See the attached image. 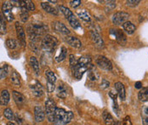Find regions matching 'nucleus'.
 I'll return each instance as SVG.
<instances>
[{"mask_svg":"<svg viewBox=\"0 0 148 125\" xmlns=\"http://www.w3.org/2000/svg\"><path fill=\"white\" fill-rule=\"evenodd\" d=\"M73 118V113L72 111H66L62 108L56 107L55 113V119L53 123L55 124V125H66L69 124Z\"/></svg>","mask_w":148,"mask_h":125,"instance_id":"1","label":"nucleus"},{"mask_svg":"<svg viewBox=\"0 0 148 125\" xmlns=\"http://www.w3.org/2000/svg\"><path fill=\"white\" fill-rule=\"evenodd\" d=\"M28 34H33L38 37H41L49 31L48 26L44 23H31L27 27Z\"/></svg>","mask_w":148,"mask_h":125,"instance_id":"2","label":"nucleus"},{"mask_svg":"<svg viewBox=\"0 0 148 125\" xmlns=\"http://www.w3.org/2000/svg\"><path fill=\"white\" fill-rule=\"evenodd\" d=\"M57 44H58V40L55 37L49 34L45 35L41 41L42 48L48 52H52L57 46Z\"/></svg>","mask_w":148,"mask_h":125,"instance_id":"3","label":"nucleus"},{"mask_svg":"<svg viewBox=\"0 0 148 125\" xmlns=\"http://www.w3.org/2000/svg\"><path fill=\"white\" fill-rule=\"evenodd\" d=\"M45 109H46L45 112H46L48 120L49 122H54L55 113H56V102L50 98L47 99L45 101Z\"/></svg>","mask_w":148,"mask_h":125,"instance_id":"4","label":"nucleus"},{"mask_svg":"<svg viewBox=\"0 0 148 125\" xmlns=\"http://www.w3.org/2000/svg\"><path fill=\"white\" fill-rule=\"evenodd\" d=\"M12 8H13V4L10 1L3 2L2 6V13L8 21H12L15 19L14 14L12 13Z\"/></svg>","mask_w":148,"mask_h":125,"instance_id":"5","label":"nucleus"},{"mask_svg":"<svg viewBox=\"0 0 148 125\" xmlns=\"http://www.w3.org/2000/svg\"><path fill=\"white\" fill-rule=\"evenodd\" d=\"M96 64L98 65L99 67L106 71H111L112 69V64L111 61L103 55H99L96 58Z\"/></svg>","mask_w":148,"mask_h":125,"instance_id":"6","label":"nucleus"},{"mask_svg":"<svg viewBox=\"0 0 148 125\" xmlns=\"http://www.w3.org/2000/svg\"><path fill=\"white\" fill-rule=\"evenodd\" d=\"M130 17V15L126 12H117L112 16V22L115 25H122L128 21V19Z\"/></svg>","mask_w":148,"mask_h":125,"instance_id":"7","label":"nucleus"},{"mask_svg":"<svg viewBox=\"0 0 148 125\" xmlns=\"http://www.w3.org/2000/svg\"><path fill=\"white\" fill-rule=\"evenodd\" d=\"M90 37H91V39H92L94 44L95 45V47H97L98 48H103L104 41L98 31H95V30H91L90 31Z\"/></svg>","mask_w":148,"mask_h":125,"instance_id":"8","label":"nucleus"},{"mask_svg":"<svg viewBox=\"0 0 148 125\" xmlns=\"http://www.w3.org/2000/svg\"><path fill=\"white\" fill-rule=\"evenodd\" d=\"M52 27L56 31L64 34V35H69L70 34V31L69 29L60 21H54L52 23Z\"/></svg>","mask_w":148,"mask_h":125,"instance_id":"9","label":"nucleus"},{"mask_svg":"<svg viewBox=\"0 0 148 125\" xmlns=\"http://www.w3.org/2000/svg\"><path fill=\"white\" fill-rule=\"evenodd\" d=\"M15 29H16V34L17 37L20 40V43H21V44L23 46L26 45V34H25V31L22 27L21 25H20V23L17 21L15 22Z\"/></svg>","mask_w":148,"mask_h":125,"instance_id":"10","label":"nucleus"},{"mask_svg":"<svg viewBox=\"0 0 148 125\" xmlns=\"http://www.w3.org/2000/svg\"><path fill=\"white\" fill-rule=\"evenodd\" d=\"M93 65H91L90 66H81L78 64L77 65V66L73 69V76L77 79H80L83 77V75L85 73V72H87V70L89 71V69Z\"/></svg>","mask_w":148,"mask_h":125,"instance_id":"11","label":"nucleus"},{"mask_svg":"<svg viewBox=\"0 0 148 125\" xmlns=\"http://www.w3.org/2000/svg\"><path fill=\"white\" fill-rule=\"evenodd\" d=\"M112 31V30H111ZM114 31H111V32H113L114 36L116 37V39L118 41L120 45H125L126 43H127V38L125 36V34L123 33V31H122L119 29H117V30H113Z\"/></svg>","mask_w":148,"mask_h":125,"instance_id":"12","label":"nucleus"},{"mask_svg":"<svg viewBox=\"0 0 148 125\" xmlns=\"http://www.w3.org/2000/svg\"><path fill=\"white\" fill-rule=\"evenodd\" d=\"M45 113L44 110L40 107H35L34 108V118L37 123L43 122L45 120Z\"/></svg>","mask_w":148,"mask_h":125,"instance_id":"13","label":"nucleus"},{"mask_svg":"<svg viewBox=\"0 0 148 125\" xmlns=\"http://www.w3.org/2000/svg\"><path fill=\"white\" fill-rule=\"evenodd\" d=\"M66 41L68 44H70L72 47L76 48H80L82 47V43L81 41L76 38V37H72V36H66Z\"/></svg>","mask_w":148,"mask_h":125,"instance_id":"14","label":"nucleus"},{"mask_svg":"<svg viewBox=\"0 0 148 125\" xmlns=\"http://www.w3.org/2000/svg\"><path fill=\"white\" fill-rule=\"evenodd\" d=\"M31 89H32V94H34L35 96H38V97H40L44 94V89H43V87L41 85L40 83L38 82H35V83L33 85H31Z\"/></svg>","mask_w":148,"mask_h":125,"instance_id":"15","label":"nucleus"},{"mask_svg":"<svg viewBox=\"0 0 148 125\" xmlns=\"http://www.w3.org/2000/svg\"><path fill=\"white\" fill-rule=\"evenodd\" d=\"M114 87L118 92V94L119 95L120 99L122 100H125V97H126V93H125V88H124V85L120 83V82H117L115 84H114Z\"/></svg>","mask_w":148,"mask_h":125,"instance_id":"16","label":"nucleus"},{"mask_svg":"<svg viewBox=\"0 0 148 125\" xmlns=\"http://www.w3.org/2000/svg\"><path fill=\"white\" fill-rule=\"evenodd\" d=\"M56 94L59 98L65 99L67 96V89L63 83H60L56 89Z\"/></svg>","mask_w":148,"mask_h":125,"instance_id":"17","label":"nucleus"},{"mask_svg":"<svg viewBox=\"0 0 148 125\" xmlns=\"http://www.w3.org/2000/svg\"><path fill=\"white\" fill-rule=\"evenodd\" d=\"M29 62L31 66L32 67L33 71L35 72L36 75H39V72H40V68H39V63L38 61L37 58L34 56H31L29 59Z\"/></svg>","mask_w":148,"mask_h":125,"instance_id":"18","label":"nucleus"},{"mask_svg":"<svg viewBox=\"0 0 148 125\" xmlns=\"http://www.w3.org/2000/svg\"><path fill=\"white\" fill-rule=\"evenodd\" d=\"M102 117H103L104 122L106 125H116V122L114 121L112 116L107 111H104L103 114H102Z\"/></svg>","mask_w":148,"mask_h":125,"instance_id":"19","label":"nucleus"},{"mask_svg":"<svg viewBox=\"0 0 148 125\" xmlns=\"http://www.w3.org/2000/svg\"><path fill=\"white\" fill-rule=\"evenodd\" d=\"M13 98L15 100V103L18 107H21L25 102V97L21 94L20 92L13 91Z\"/></svg>","mask_w":148,"mask_h":125,"instance_id":"20","label":"nucleus"},{"mask_svg":"<svg viewBox=\"0 0 148 125\" xmlns=\"http://www.w3.org/2000/svg\"><path fill=\"white\" fill-rule=\"evenodd\" d=\"M41 6H42V8L44 9V10H45L47 13H49V14L55 15V16H57V15H58L57 10H56L54 7H52L51 5H49V3H45V2H42V3H41Z\"/></svg>","mask_w":148,"mask_h":125,"instance_id":"21","label":"nucleus"},{"mask_svg":"<svg viewBox=\"0 0 148 125\" xmlns=\"http://www.w3.org/2000/svg\"><path fill=\"white\" fill-rule=\"evenodd\" d=\"M10 93L8 92L7 89H3L1 92V96H0V104L1 105H7L10 101Z\"/></svg>","mask_w":148,"mask_h":125,"instance_id":"22","label":"nucleus"},{"mask_svg":"<svg viewBox=\"0 0 148 125\" xmlns=\"http://www.w3.org/2000/svg\"><path fill=\"white\" fill-rule=\"evenodd\" d=\"M21 76H20V74L17 72H12V73H11V75H10V81H11V83L15 85V86H20L21 85Z\"/></svg>","mask_w":148,"mask_h":125,"instance_id":"23","label":"nucleus"},{"mask_svg":"<svg viewBox=\"0 0 148 125\" xmlns=\"http://www.w3.org/2000/svg\"><path fill=\"white\" fill-rule=\"evenodd\" d=\"M138 98L141 102L148 101V87L142 88L138 93Z\"/></svg>","mask_w":148,"mask_h":125,"instance_id":"24","label":"nucleus"},{"mask_svg":"<svg viewBox=\"0 0 148 125\" xmlns=\"http://www.w3.org/2000/svg\"><path fill=\"white\" fill-rule=\"evenodd\" d=\"M123 27L124 31H126L127 33H129V34H133L134 32L135 31V30H136L135 26L130 21H126L125 23H123Z\"/></svg>","mask_w":148,"mask_h":125,"instance_id":"25","label":"nucleus"},{"mask_svg":"<svg viewBox=\"0 0 148 125\" xmlns=\"http://www.w3.org/2000/svg\"><path fill=\"white\" fill-rule=\"evenodd\" d=\"M77 64L81 66H90L91 64V58L89 56H82L77 60Z\"/></svg>","mask_w":148,"mask_h":125,"instance_id":"26","label":"nucleus"},{"mask_svg":"<svg viewBox=\"0 0 148 125\" xmlns=\"http://www.w3.org/2000/svg\"><path fill=\"white\" fill-rule=\"evenodd\" d=\"M66 55H67V49H66V48L62 46V47L60 48V52L59 55H57L56 57V61L57 62H60V61H64L65 58L66 57Z\"/></svg>","mask_w":148,"mask_h":125,"instance_id":"27","label":"nucleus"},{"mask_svg":"<svg viewBox=\"0 0 148 125\" xmlns=\"http://www.w3.org/2000/svg\"><path fill=\"white\" fill-rule=\"evenodd\" d=\"M45 76H46L47 81H48L49 83H54V84H55V83L56 82V74H55L52 71L47 70V71L45 72Z\"/></svg>","mask_w":148,"mask_h":125,"instance_id":"28","label":"nucleus"},{"mask_svg":"<svg viewBox=\"0 0 148 125\" xmlns=\"http://www.w3.org/2000/svg\"><path fill=\"white\" fill-rule=\"evenodd\" d=\"M67 20L69 21V23H70V25H71V27L73 28V29H77V28H79L80 27H81V25H80V23H79V21L77 20V19L73 16H72L71 17H69L68 19H67Z\"/></svg>","mask_w":148,"mask_h":125,"instance_id":"29","label":"nucleus"},{"mask_svg":"<svg viewBox=\"0 0 148 125\" xmlns=\"http://www.w3.org/2000/svg\"><path fill=\"white\" fill-rule=\"evenodd\" d=\"M77 14L78 17L80 19H82L83 20H84L86 22H89L90 21V16H89V14L85 10H83L81 11H77Z\"/></svg>","mask_w":148,"mask_h":125,"instance_id":"30","label":"nucleus"},{"mask_svg":"<svg viewBox=\"0 0 148 125\" xmlns=\"http://www.w3.org/2000/svg\"><path fill=\"white\" fill-rule=\"evenodd\" d=\"M6 22L5 18L3 15V13H0V34L3 35L6 33Z\"/></svg>","mask_w":148,"mask_h":125,"instance_id":"31","label":"nucleus"},{"mask_svg":"<svg viewBox=\"0 0 148 125\" xmlns=\"http://www.w3.org/2000/svg\"><path fill=\"white\" fill-rule=\"evenodd\" d=\"M59 8V10L62 12V14L65 16V17L66 18V20L69 18V17H71L72 16H73V13L68 9V8H66V7H65V6H63V5H60L58 7Z\"/></svg>","mask_w":148,"mask_h":125,"instance_id":"32","label":"nucleus"},{"mask_svg":"<svg viewBox=\"0 0 148 125\" xmlns=\"http://www.w3.org/2000/svg\"><path fill=\"white\" fill-rule=\"evenodd\" d=\"M142 117V123L143 125H148V107H144L141 112Z\"/></svg>","mask_w":148,"mask_h":125,"instance_id":"33","label":"nucleus"},{"mask_svg":"<svg viewBox=\"0 0 148 125\" xmlns=\"http://www.w3.org/2000/svg\"><path fill=\"white\" fill-rule=\"evenodd\" d=\"M89 78L90 80H92V81H95V80H96L97 78H98V73L96 72V71L94 69V66H92L89 69Z\"/></svg>","mask_w":148,"mask_h":125,"instance_id":"34","label":"nucleus"},{"mask_svg":"<svg viewBox=\"0 0 148 125\" xmlns=\"http://www.w3.org/2000/svg\"><path fill=\"white\" fill-rule=\"evenodd\" d=\"M3 115H4V117H5L7 119H9V120H13V119L15 118L14 112L12 111V110L10 109V108H6V109H4V111H3Z\"/></svg>","mask_w":148,"mask_h":125,"instance_id":"35","label":"nucleus"},{"mask_svg":"<svg viewBox=\"0 0 148 125\" xmlns=\"http://www.w3.org/2000/svg\"><path fill=\"white\" fill-rule=\"evenodd\" d=\"M17 42H16V40L15 39H13V38H10V39H8L7 41H6V45H7V47L10 48H11V49H14L15 48L17 47Z\"/></svg>","mask_w":148,"mask_h":125,"instance_id":"36","label":"nucleus"},{"mask_svg":"<svg viewBox=\"0 0 148 125\" xmlns=\"http://www.w3.org/2000/svg\"><path fill=\"white\" fill-rule=\"evenodd\" d=\"M8 73V65H4L3 66L0 67V79H3L7 76Z\"/></svg>","mask_w":148,"mask_h":125,"instance_id":"37","label":"nucleus"},{"mask_svg":"<svg viewBox=\"0 0 148 125\" xmlns=\"http://www.w3.org/2000/svg\"><path fill=\"white\" fill-rule=\"evenodd\" d=\"M116 7V2L115 1H108L106 3V11H111Z\"/></svg>","mask_w":148,"mask_h":125,"instance_id":"38","label":"nucleus"},{"mask_svg":"<svg viewBox=\"0 0 148 125\" xmlns=\"http://www.w3.org/2000/svg\"><path fill=\"white\" fill-rule=\"evenodd\" d=\"M69 61H70V66L72 68V70L74 69L77 65V60L76 59V57L73 55H70V58H69Z\"/></svg>","mask_w":148,"mask_h":125,"instance_id":"39","label":"nucleus"},{"mask_svg":"<svg viewBox=\"0 0 148 125\" xmlns=\"http://www.w3.org/2000/svg\"><path fill=\"white\" fill-rule=\"evenodd\" d=\"M140 3V0H130V1H127L126 2V5L127 6H130V7H135Z\"/></svg>","mask_w":148,"mask_h":125,"instance_id":"40","label":"nucleus"},{"mask_svg":"<svg viewBox=\"0 0 148 125\" xmlns=\"http://www.w3.org/2000/svg\"><path fill=\"white\" fill-rule=\"evenodd\" d=\"M27 3V10L30 11H34L35 10V4L33 3L32 1L28 0V1H26Z\"/></svg>","mask_w":148,"mask_h":125,"instance_id":"41","label":"nucleus"},{"mask_svg":"<svg viewBox=\"0 0 148 125\" xmlns=\"http://www.w3.org/2000/svg\"><path fill=\"white\" fill-rule=\"evenodd\" d=\"M109 85H110V83L106 79H102L101 83V89H106V88L109 87Z\"/></svg>","mask_w":148,"mask_h":125,"instance_id":"42","label":"nucleus"},{"mask_svg":"<svg viewBox=\"0 0 148 125\" xmlns=\"http://www.w3.org/2000/svg\"><path fill=\"white\" fill-rule=\"evenodd\" d=\"M81 4V1L80 0H75V1H71L70 2V5L73 8H77V6H79Z\"/></svg>","mask_w":148,"mask_h":125,"instance_id":"43","label":"nucleus"},{"mask_svg":"<svg viewBox=\"0 0 148 125\" xmlns=\"http://www.w3.org/2000/svg\"><path fill=\"white\" fill-rule=\"evenodd\" d=\"M47 89H48V91H49V92H52V91H54V89H55V84H54V83H51L47 82Z\"/></svg>","mask_w":148,"mask_h":125,"instance_id":"44","label":"nucleus"},{"mask_svg":"<svg viewBox=\"0 0 148 125\" xmlns=\"http://www.w3.org/2000/svg\"><path fill=\"white\" fill-rule=\"evenodd\" d=\"M123 125H132V123H131V120H130V117L127 116L123 120Z\"/></svg>","mask_w":148,"mask_h":125,"instance_id":"45","label":"nucleus"},{"mask_svg":"<svg viewBox=\"0 0 148 125\" xmlns=\"http://www.w3.org/2000/svg\"><path fill=\"white\" fill-rule=\"evenodd\" d=\"M134 87H135V89H142V83H141V82H136L135 83V84H134Z\"/></svg>","mask_w":148,"mask_h":125,"instance_id":"46","label":"nucleus"},{"mask_svg":"<svg viewBox=\"0 0 148 125\" xmlns=\"http://www.w3.org/2000/svg\"><path fill=\"white\" fill-rule=\"evenodd\" d=\"M7 125H15L14 123H12V122H9L8 124H7Z\"/></svg>","mask_w":148,"mask_h":125,"instance_id":"47","label":"nucleus"},{"mask_svg":"<svg viewBox=\"0 0 148 125\" xmlns=\"http://www.w3.org/2000/svg\"><path fill=\"white\" fill-rule=\"evenodd\" d=\"M26 125H28V124H26Z\"/></svg>","mask_w":148,"mask_h":125,"instance_id":"48","label":"nucleus"}]
</instances>
